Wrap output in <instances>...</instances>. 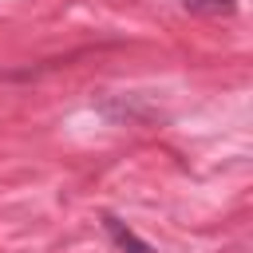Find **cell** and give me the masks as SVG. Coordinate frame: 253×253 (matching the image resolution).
<instances>
[{"label":"cell","mask_w":253,"mask_h":253,"mask_svg":"<svg viewBox=\"0 0 253 253\" xmlns=\"http://www.w3.org/2000/svg\"><path fill=\"white\" fill-rule=\"evenodd\" d=\"M182 8L194 12V16L217 20V16H233V12H237V0H182Z\"/></svg>","instance_id":"6da1fadb"},{"label":"cell","mask_w":253,"mask_h":253,"mask_svg":"<svg viewBox=\"0 0 253 253\" xmlns=\"http://www.w3.org/2000/svg\"><path fill=\"white\" fill-rule=\"evenodd\" d=\"M107 233L115 237V245L119 249H126V253H150V245L146 241H138L130 229H123V221H115V217H107Z\"/></svg>","instance_id":"7a4b0ae2"}]
</instances>
